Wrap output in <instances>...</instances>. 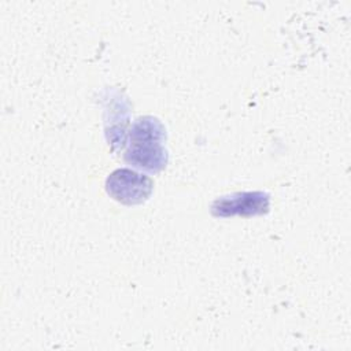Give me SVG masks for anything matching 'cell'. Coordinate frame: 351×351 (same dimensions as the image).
<instances>
[{"instance_id": "6da1fadb", "label": "cell", "mask_w": 351, "mask_h": 351, "mask_svg": "<svg viewBox=\"0 0 351 351\" xmlns=\"http://www.w3.org/2000/svg\"><path fill=\"white\" fill-rule=\"evenodd\" d=\"M165 138L166 130L159 119L149 115L137 118L129 130L125 162L149 173L160 171L167 163V152L162 145Z\"/></svg>"}, {"instance_id": "7a4b0ae2", "label": "cell", "mask_w": 351, "mask_h": 351, "mask_svg": "<svg viewBox=\"0 0 351 351\" xmlns=\"http://www.w3.org/2000/svg\"><path fill=\"white\" fill-rule=\"evenodd\" d=\"M154 182L145 176L130 169H117L106 180L107 193L122 204H140L152 192Z\"/></svg>"}, {"instance_id": "3957f363", "label": "cell", "mask_w": 351, "mask_h": 351, "mask_svg": "<svg viewBox=\"0 0 351 351\" xmlns=\"http://www.w3.org/2000/svg\"><path fill=\"white\" fill-rule=\"evenodd\" d=\"M269 207L270 196L266 192H236L215 199L211 204V214L221 218H228L233 215L252 217L266 214L269 211Z\"/></svg>"}]
</instances>
